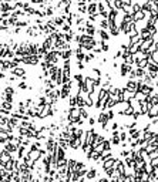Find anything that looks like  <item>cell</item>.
Here are the masks:
<instances>
[{"instance_id": "6da1fadb", "label": "cell", "mask_w": 158, "mask_h": 182, "mask_svg": "<svg viewBox=\"0 0 158 182\" xmlns=\"http://www.w3.org/2000/svg\"><path fill=\"white\" fill-rule=\"evenodd\" d=\"M16 148H17V147H16L14 144H7V145H6V151H7V152H13V151H16Z\"/></svg>"}, {"instance_id": "277c9868", "label": "cell", "mask_w": 158, "mask_h": 182, "mask_svg": "<svg viewBox=\"0 0 158 182\" xmlns=\"http://www.w3.org/2000/svg\"><path fill=\"white\" fill-rule=\"evenodd\" d=\"M0 78H4V74H3V73H0Z\"/></svg>"}, {"instance_id": "3957f363", "label": "cell", "mask_w": 158, "mask_h": 182, "mask_svg": "<svg viewBox=\"0 0 158 182\" xmlns=\"http://www.w3.org/2000/svg\"><path fill=\"white\" fill-rule=\"evenodd\" d=\"M19 87H20V88H26L27 85H26V83H19Z\"/></svg>"}, {"instance_id": "7a4b0ae2", "label": "cell", "mask_w": 158, "mask_h": 182, "mask_svg": "<svg viewBox=\"0 0 158 182\" xmlns=\"http://www.w3.org/2000/svg\"><path fill=\"white\" fill-rule=\"evenodd\" d=\"M13 73L19 74V76H24V70L23 68H13Z\"/></svg>"}]
</instances>
